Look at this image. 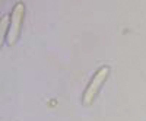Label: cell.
<instances>
[{
	"mask_svg": "<svg viewBox=\"0 0 146 121\" xmlns=\"http://www.w3.org/2000/svg\"><path fill=\"white\" fill-rule=\"evenodd\" d=\"M23 16H25V5L22 2H16L10 13V22H9V31L6 35V42L7 45H15L19 35H21V28Z\"/></svg>",
	"mask_w": 146,
	"mask_h": 121,
	"instance_id": "cell-1",
	"label": "cell"
},
{
	"mask_svg": "<svg viewBox=\"0 0 146 121\" xmlns=\"http://www.w3.org/2000/svg\"><path fill=\"white\" fill-rule=\"evenodd\" d=\"M9 22H10V15H5L0 20V28H2V38L6 40V35L9 31Z\"/></svg>",
	"mask_w": 146,
	"mask_h": 121,
	"instance_id": "cell-3",
	"label": "cell"
},
{
	"mask_svg": "<svg viewBox=\"0 0 146 121\" xmlns=\"http://www.w3.org/2000/svg\"><path fill=\"white\" fill-rule=\"evenodd\" d=\"M108 75H110V67L108 66H102V67H100L98 70H96V73L92 76L86 91H85V93H83L82 101H83L85 105H89V104L94 102V99L96 98V95H98L101 86L108 79Z\"/></svg>",
	"mask_w": 146,
	"mask_h": 121,
	"instance_id": "cell-2",
	"label": "cell"
}]
</instances>
